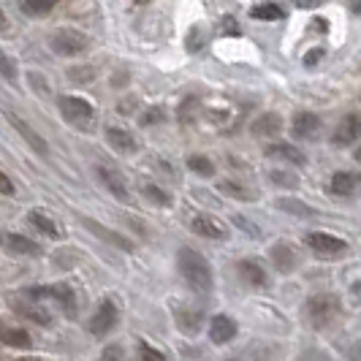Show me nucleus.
I'll use <instances>...</instances> for the list:
<instances>
[{"instance_id": "25", "label": "nucleus", "mask_w": 361, "mask_h": 361, "mask_svg": "<svg viewBox=\"0 0 361 361\" xmlns=\"http://www.w3.org/2000/svg\"><path fill=\"white\" fill-rule=\"evenodd\" d=\"M283 6L280 3H271V0H267V3H258V6H253L250 8V17L253 19H264V22H274V19H283Z\"/></svg>"}, {"instance_id": "32", "label": "nucleus", "mask_w": 361, "mask_h": 361, "mask_svg": "<svg viewBox=\"0 0 361 361\" xmlns=\"http://www.w3.org/2000/svg\"><path fill=\"white\" fill-rule=\"evenodd\" d=\"M0 76L6 82H17V66H14V60L3 52V49H0Z\"/></svg>"}, {"instance_id": "48", "label": "nucleus", "mask_w": 361, "mask_h": 361, "mask_svg": "<svg viewBox=\"0 0 361 361\" xmlns=\"http://www.w3.org/2000/svg\"><path fill=\"white\" fill-rule=\"evenodd\" d=\"M3 30H8V19H6V11L0 8V33H3Z\"/></svg>"}, {"instance_id": "29", "label": "nucleus", "mask_w": 361, "mask_h": 361, "mask_svg": "<svg viewBox=\"0 0 361 361\" xmlns=\"http://www.w3.org/2000/svg\"><path fill=\"white\" fill-rule=\"evenodd\" d=\"M142 193H145V199H149L152 204H158V207H171V204H174L171 193H166V190L158 188V185H145Z\"/></svg>"}, {"instance_id": "51", "label": "nucleus", "mask_w": 361, "mask_h": 361, "mask_svg": "<svg viewBox=\"0 0 361 361\" xmlns=\"http://www.w3.org/2000/svg\"><path fill=\"white\" fill-rule=\"evenodd\" d=\"M27 361H36V359H27Z\"/></svg>"}, {"instance_id": "24", "label": "nucleus", "mask_w": 361, "mask_h": 361, "mask_svg": "<svg viewBox=\"0 0 361 361\" xmlns=\"http://www.w3.org/2000/svg\"><path fill=\"white\" fill-rule=\"evenodd\" d=\"M27 220H30V226H33V228H38L44 236H49V239H60V231H57V226H54L52 217H47L44 212L33 209V212L27 215Z\"/></svg>"}, {"instance_id": "47", "label": "nucleus", "mask_w": 361, "mask_h": 361, "mask_svg": "<svg viewBox=\"0 0 361 361\" xmlns=\"http://www.w3.org/2000/svg\"><path fill=\"white\" fill-rule=\"evenodd\" d=\"M348 356H350L353 361H361V343H359V345H353V348L348 350Z\"/></svg>"}, {"instance_id": "4", "label": "nucleus", "mask_w": 361, "mask_h": 361, "mask_svg": "<svg viewBox=\"0 0 361 361\" xmlns=\"http://www.w3.org/2000/svg\"><path fill=\"white\" fill-rule=\"evenodd\" d=\"M57 106H60V114L71 123L73 128H90V120H92V106L90 101H85V98H79V95H63L60 101H57Z\"/></svg>"}, {"instance_id": "37", "label": "nucleus", "mask_w": 361, "mask_h": 361, "mask_svg": "<svg viewBox=\"0 0 361 361\" xmlns=\"http://www.w3.org/2000/svg\"><path fill=\"white\" fill-rule=\"evenodd\" d=\"M163 120H166V109H161V106H152L149 111L142 114V126H158Z\"/></svg>"}, {"instance_id": "3", "label": "nucleus", "mask_w": 361, "mask_h": 361, "mask_svg": "<svg viewBox=\"0 0 361 361\" xmlns=\"http://www.w3.org/2000/svg\"><path fill=\"white\" fill-rule=\"evenodd\" d=\"M305 242H307L310 250L318 255V258H324V261H337V258L348 255V242L340 239V236L324 234V231H312V234H307Z\"/></svg>"}, {"instance_id": "15", "label": "nucleus", "mask_w": 361, "mask_h": 361, "mask_svg": "<svg viewBox=\"0 0 361 361\" xmlns=\"http://www.w3.org/2000/svg\"><path fill=\"white\" fill-rule=\"evenodd\" d=\"M267 155L274 158V161L290 163V166H305L307 163V155L296 145H288V142H274V145H269L267 147Z\"/></svg>"}, {"instance_id": "8", "label": "nucleus", "mask_w": 361, "mask_h": 361, "mask_svg": "<svg viewBox=\"0 0 361 361\" xmlns=\"http://www.w3.org/2000/svg\"><path fill=\"white\" fill-rule=\"evenodd\" d=\"M30 296L36 299H54L68 315H76V296H73L71 286L66 283H54V286H41V288H30Z\"/></svg>"}, {"instance_id": "19", "label": "nucleus", "mask_w": 361, "mask_h": 361, "mask_svg": "<svg viewBox=\"0 0 361 361\" xmlns=\"http://www.w3.org/2000/svg\"><path fill=\"white\" fill-rule=\"evenodd\" d=\"M209 337H212V343L215 345H226L231 343L236 337V324L228 318V315H215L212 318V324H209Z\"/></svg>"}, {"instance_id": "14", "label": "nucleus", "mask_w": 361, "mask_h": 361, "mask_svg": "<svg viewBox=\"0 0 361 361\" xmlns=\"http://www.w3.org/2000/svg\"><path fill=\"white\" fill-rule=\"evenodd\" d=\"M190 228H193L199 236H204V239H217V242L228 239L226 226H223V223H217L215 217H209V215H196L193 220H190Z\"/></svg>"}, {"instance_id": "17", "label": "nucleus", "mask_w": 361, "mask_h": 361, "mask_svg": "<svg viewBox=\"0 0 361 361\" xmlns=\"http://www.w3.org/2000/svg\"><path fill=\"white\" fill-rule=\"evenodd\" d=\"M361 188V171H337L331 182H329V190L334 196H353Z\"/></svg>"}, {"instance_id": "34", "label": "nucleus", "mask_w": 361, "mask_h": 361, "mask_svg": "<svg viewBox=\"0 0 361 361\" xmlns=\"http://www.w3.org/2000/svg\"><path fill=\"white\" fill-rule=\"evenodd\" d=\"M139 359L142 361H166V356H163L158 348H152L149 343H139Z\"/></svg>"}, {"instance_id": "52", "label": "nucleus", "mask_w": 361, "mask_h": 361, "mask_svg": "<svg viewBox=\"0 0 361 361\" xmlns=\"http://www.w3.org/2000/svg\"><path fill=\"white\" fill-rule=\"evenodd\" d=\"M0 242H3V236H0Z\"/></svg>"}, {"instance_id": "39", "label": "nucleus", "mask_w": 361, "mask_h": 361, "mask_svg": "<svg viewBox=\"0 0 361 361\" xmlns=\"http://www.w3.org/2000/svg\"><path fill=\"white\" fill-rule=\"evenodd\" d=\"M299 361H331V356L324 353V350H318V348H310V350H305L299 356Z\"/></svg>"}, {"instance_id": "45", "label": "nucleus", "mask_w": 361, "mask_h": 361, "mask_svg": "<svg viewBox=\"0 0 361 361\" xmlns=\"http://www.w3.org/2000/svg\"><path fill=\"white\" fill-rule=\"evenodd\" d=\"M136 109V98H126L123 104H120V114H130Z\"/></svg>"}, {"instance_id": "31", "label": "nucleus", "mask_w": 361, "mask_h": 361, "mask_svg": "<svg viewBox=\"0 0 361 361\" xmlns=\"http://www.w3.org/2000/svg\"><path fill=\"white\" fill-rule=\"evenodd\" d=\"M220 193H226V196H234V199H242V201L255 199L250 190H245L242 185H234V182H220Z\"/></svg>"}, {"instance_id": "49", "label": "nucleus", "mask_w": 361, "mask_h": 361, "mask_svg": "<svg viewBox=\"0 0 361 361\" xmlns=\"http://www.w3.org/2000/svg\"><path fill=\"white\" fill-rule=\"evenodd\" d=\"M353 11H356V14L361 17V0H353Z\"/></svg>"}, {"instance_id": "43", "label": "nucleus", "mask_w": 361, "mask_h": 361, "mask_svg": "<svg viewBox=\"0 0 361 361\" xmlns=\"http://www.w3.org/2000/svg\"><path fill=\"white\" fill-rule=\"evenodd\" d=\"M223 30H226L228 36H239V25H236V22H234L231 17L223 19Z\"/></svg>"}, {"instance_id": "9", "label": "nucleus", "mask_w": 361, "mask_h": 361, "mask_svg": "<svg viewBox=\"0 0 361 361\" xmlns=\"http://www.w3.org/2000/svg\"><path fill=\"white\" fill-rule=\"evenodd\" d=\"M361 139V114H345L343 120L337 123L334 133H331V142L337 147L353 145Z\"/></svg>"}, {"instance_id": "40", "label": "nucleus", "mask_w": 361, "mask_h": 361, "mask_svg": "<svg viewBox=\"0 0 361 361\" xmlns=\"http://www.w3.org/2000/svg\"><path fill=\"white\" fill-rule=\"evenodd\" d=\"M196 109H199V101H196V98H185V104L180 106L182 123H188V120H190V111H196Z\"/></svg>"}, {"instance_id": "5", "label": "nucleus", "mask_w": 361, "mask_h": 361, "mask_svg": "<svg viewBox=\"0 0 361 361\" xmlns=\"http://www.w3.org/2000/svg\"><path fill=\"white\" fill-rule=\"evenodd\" d=\"M49 47L60 57H73V54H82L87 49V36L79 30H71V27H63L49 38Z\"/></svg>"}, {"instance_id": "16", "label": "nucleus", "mask_w": 361, "mask_h": 361, "mask_svg": "<svg viewBox=\"0 0 361 361\" xmlns=\"http://www.w3.org/2000/svg\"><path fill=\"white\" fill-rule=\"evenodd\" d=\"M8 123H11V128L17 130V133L22 136V139H25V142H27V145H30V149H33V152L44 155V158L49 155V147H47V142H44V139H41V136H38L36 130L27 126L25 120H19L17 114H8Z\"/></svg>"}, {"instance_id": "7", "label": "nucleus", "mask_w": 361, "mask_h": 361, "mask_svg": "<svg viewBox=\"0 0 361 361\" xmlns=\"http://www.w3.org/2000/svg\"><path fill=\"white\" fill-rule=\"evenodd\" d=\"M117 318H120L117 305L111 299H104L98 305V310L92 312V318L87 321V329H90V334H95V337H106L109 331L117 326Z\"/></svg>"}, {"instance_id": "28", "label": "nucleus", "mask_w": 361, "mask_h": 361, "mask_svg": "<svg viewBox=\"0 0 361 361\" xmlns=\"http://www.w3.org/2000/svg\"><path fill=\"white\" fill-rule=\"evenodd\" d=\"M188 169L193 174H199V177H215V163L209 161V158H204V155H190L188 158Z\"/></svg>"}, {"instance_id": "44", "label": "nucleus", "mask_w": 361, "mask_h": 361, "mask_svg": "<svg viewBox=\"0 0 361 361\" xmlns=\"http://www.w3.org/2000/svg\"><path fill=\"white\" fill-rule=\"evenodd\" d=\"M236 226H242V228H247V234H250V236H261V228H255L253 223H247L245 217H236Z\"/></svg>"}, {"instance_id": "38", "label": "nucleus", "mask_w": 361, "mask_h": 361, "mask_svg": "<svg viewBox=\"0 0 361 361\" xmlns=\"http://www.w3.org/2000/svg\"><path fill=\"white\" fill-rule=\"evenodd\" d=\"M204 41H207V38H204V30H201V27H193L190 36H188V49H190V52H199L201 47H204Z\"/></svg>"}, {"instance_id": "12", "label": "nucleus", "mask_w": 361, "mask_h": 361, "mask_svg": "<svg viewBox=\"0 0 361 361\" xmlns=\"http://www.w3.org/2000/svg\"><path fill=\"white\" fill-rule=\"evenodd\" d=\"M290 130L296 139H315L321 133V117L312 114V111H296L293 120H290Z\"/></svg>"}, {"instance_id": "30", "label": "nucleus", "mask_w": 361, "mask_h": 361, "mask_svg": "<svg viewBox=\"0 0 361 361\" xmlns=\"http://www.w3.org/2000/svg\"><path fill=\"white\" fill-rule=\"evenodd\" d=\"M68 79L76 82V85H90L92 79H95V68L92 66H76L68 71Z\"/></svg>"}, {"instance_id": "36", "label": "nucleus", "mask_w": 361, "mask_h": 361, "mask_svg": "<svg viewBox=\"0 0 361 361\" xmlns=\"http://www.w3.org/2000/svg\"><path fill=\"white\" fill-rule=\"evenodd\" d=\"M269 180L274 185H286V188H296L299 185V177L296 174H288V171H271Z\"/></svg>"}, {"instance_id": "11", "label": "nucleus", "mask_w": 361, "mask_h": 361, "mask_svg": "<svg viewBox=\"0 0 361 361\" xmlns=\"http://www.w3.org/2000/svg\"><path fill=\"white\" fill-rule=\"evenodd\" d=\"M269 258H271V264H274V269L280 271V274H290V271L299 267V253L290 247L288 242H277V245H271Z\"/></svg>"}, {"instance_id": "22", "label": "nucleus", "mask_w": 361, "mask_h": 361, "mask_svg": "<svg viewBox=\"0 0 361 361\" xmlns=\"http://www.w3.org/2000/svg\"><path fill=\"white\" fill-rule=\"evenodd\" d=\"M283 130V117L274 111H264L253 120V133L255 136H277Z\"/></svg>"}, {"instance_id": "50", "label": "nucleus", "mask_w": 361, "mask_h": 361, "mask_svg": "<svg viewBox=\"0 0 361 361\" xmlns=\"http://www.w3.org/2000/svg\"><path fill=\"white\" fill-rule=\"evenodd\" d=\"M353 158H356V161H359V163H361V145H359V147H356V152H353Z\"/></svg>"}, {"instance_id": "27", "label": "nucleus", "mask_w": 361, "mask_h": 361, "mask_svg": "<svg viewBox=\"0 0 361 361\" xmlns=\"http://www.w3.org/2000/svg\"><path fill=\"white\" fill-rule=\"evenodd\" d=\"M57 3H60V0H22V8H25V14H30V17H47Z\"/></svg>"}, {"instance_id": "21", "label": "nucleus", "mask_w": 361, "mask_h": 361, "mask_svg": "<svg viewBox=\"0 0 361 361\" xmlns=\"http://www.w3.org/2000/svg\"><path fill=\"white\" fill-rule=\"evenodd\" d=\"M0 343L8 345V348H19V350H27L33 340H30V334L25 331V329H19V326H8V324H0Z\"/></svg>"}, {"instance_id": "26", "label": "nucleus", "mask_w": 361, "mask_h": 361, "mask_svg": "<svg viewBox=\"0 0 361 361\" xmlns=\"http://www.w3.org/2000/svg\"><path fill=\"white\" fill-rule=\"evenodd\" d=\"M277 209H283V212L296 217H315V209L299 199H277Z\"/></svg>"}, {"instance_id": "33", "label": "nucleus", "mask_w": 361, "mask_h": 361, "mask_svg": "<svg viewBox=\"0 0 361 361\" xmlns=\"http://www.w3.org/2000/svg\"><path fill=\"white\" fill-rule=\"evenodd\" d=\"M177 324L185 329V331H199L201 326V312H180Z\"/></svg>"}, {"instance_id": "20", "label": "nucleus", "mask_w": 361, "mask_h": 361, "mask_svg": "<svg viewBox=\"0 0 361 361\" xmlns=\"http://www.w3.org/2000/svg\"><path fill=\"white\" fill-rule=\"evenodd\" d=\"M106 142L111 145V149L120 152V155H133V152L139 149L133 133H128L123 128H106Z\"/></svg>"}, {"instance_id": "10", "label": "nucleus", "mask_w": 361, "mask_h": 361, "mask_svg": "<svg viewBox=\"0 0 361 361\" xmlns=\"http://www.w3.org/2000/svg\"><path fill=\"white\" fill-rule=\"evenodd\" d=\"M82 223H85V228H87V231H92V234L98 236V239L109 242L111 247H117V250H126V253H130V250H133V242H130L128 236L117 234V231H111V228H106V226H101L98 220H92V217H82Z\"/></svg>"}, {"instance_id": "46", "label": "nucleus", "mask_w": 361, "mask_h": 361, "mask_svg": "<svg viewBox=\"0 0 361 361\" xmlns=\"http://www.w3.org/2000/svg\"><path fill=\"white\" fill-rule=\"evenodd\" d=\"M299 8H315V6H321L324 0H293Z\"/></svg>"}, {"instance_id": "6", "label": "nucleus", "mask_w": 361, "mask_h": 361, "mask_svg": "<svg viewBox=\"0 0 361 361\" xmlns=\"http://www.w3.org/2000/svg\"><path fill=\"white\" fill-rule=\"evenodd\" d=\"M8 305L11 310L17 312L19 318H27V321H33V324H41V326H49L52 324V315H49V310L41 307V299L36 296H11L8 299Z\"/></svg>"}, {"instance_id": "13", "label": "nucleus", "mask_w": 361, "mask_h": 361, "mask_svg": "<svg viewBox=\"0 0 361 361\" xmlns=\"http://www.w3.org/2000/svg\"><path fill=\"white\" fill-rule=\"evenodd\" d=\"M236 271H239V277L247 283V286H253V288H264V286H269V274L264 269V264L261 261H255V258H245V261H239L236 264Z\"/></svg>"}, {"instance_id": "41", "label": "nucleus", "mask_w": 361, "mask_h": 361, "mask_svg": "<svg viewBox=\"0 0 361 361\" xmlns=\"http://www.w3.org/2000/svg\"><path fill=\"white\" fill-rule=\"evenodd\" d=\"M0 196H14V182L0 171Z\"/></svg>"}, {"instance_id": "18", "label": "nucleus", "mask_w": 361, "mask_h": 361, "mask_svg": "<svg viewBox=\"0 0 361 361\" xmlns=\"http://www.w3.org/2000/svg\"><path fill=\"white\" fill-rule=\"evenodd\" d=\"M98 177L104 180L106 190L111 193V196H114V199H120V201L130 199V193H128V182L123 180V174H120V171H114V169H106V166H98Z\"/></svg>"}, {"instance_id": "42", "label": "nucleus", "mask_w": 361, "mask_h": 361, "mask_svg": "<svg viewBox=\"0 0 361 361\" xmlns=\"http://www.w3.org/2000/svg\"><path fill=\"white\" fill-rule=\"evenodd\" d=\"M324 54H326L324 49H310V52L305 54V66H315V63H318Z\"/></svg>"}, {"instance_id": "35", "label": "nucleus", "mask_w": 361, "mask_h": 361, "mask_svg": "<svg viewBox=\"0 0 361 361\" xmlns=\"http://www.w3.org/2000/svg\"><path fill=\"white\" fill-rule=\"evenodd\" d=\"M101 361H128L126 350H123V345H106L104 348V353H101Z\"/></svg>"}, {"instance_id": "23", "label": "nucleus", "mask_w": 361, "mask_h": 361, "mask_svg": "<svg viewBox=\"0 0 361 361\" xmlns=\"http://www.w3.org/2000/svg\"><path fill=\"white\" fill-rule=\"evenodd\" d=\"M6 247H8V253L14 255H38V245L33 239H27V236H19V234H11L6 239Z\"/></svg>"}, {"instance_id": "1", "label": "nucleus", "mask_w": 361, "mask_h": 361, "mask_svg": "<svg viewBox=\"0 0 361 361\" xmlns=\"http://www.w3.org/2000/svg\"><path fill=\"white\" fill-rule=\"evenodd\" d=\"M302 315H305V324L310 329L324 331V329L337 324V318L343 315V302L334 293H312L302 307Z\"/></svg>"}, {"instance_id": "2", "label": "nucleus", "mask_w": 361, "mask_h": 361, "mask_svg": "<svg viewBox=\"0 0 361 361\" xmlns=\"http://www.w3.org/2000/svg\"><path fill=\"white\" fill-rule=\"evenodd\" d=\"M177 269H180V274L190 288L201 290V293L212 290V269H209L207 258L201 253L190 250V247H182L177 253Z\"/></svg>"}]
</instances>
